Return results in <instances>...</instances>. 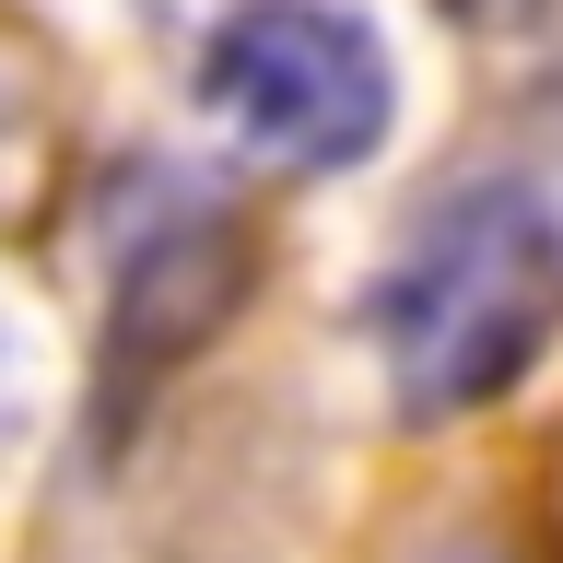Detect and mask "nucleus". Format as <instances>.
I'll return each instance as SVG.
<instances>
[{
  "mask_svg": "<svg viewBox=\"0 0 563 563\" xmlns=\"http://www.w3.org/2000/svg\"><path fill=\"white\" fill-rule=\"evenodd\" d=\"M399 422L493 411L563 341V211L540 188H457L364 294Z\"/></svg>",
  "mask_w": 563,
  "mask_h": 563,
  "instance_id": "nucleus-1",
  "label": "nucleus"
},
{
  "mask_svg": "<svg viewBox=\"0 0 563 563\" xmlns=\"http://www.w3.org/2000/svg\"><path fill=\"white\" fill-rule=\"evenodd\" d=\"M200 118L271 176H341L399 118V59L352 0H223L200 35Z\"/></svg>",
  "mask_w": 563,
  "mask_h": 563,
  "instance_id": "nucleus-2",
  "label": "nucleus"
},
{
  "mask_svg": "<svg viewBox=\"0 0 563 563\" xmlns=\"http://www.w3.org/2000/svg\"><path fill=\"white\" fill-rule=\"evenodd\" d=\"M246 282V246L223 211H188L176 200L153 235L118 246V294H106V317H118V387H153L188 341H211L223 329V306H235Z\"/></svg>",
  "mask_w": 563,
  "mask_h": 563,
  "instance_id": "nucleus-3",
  "label": "nucleus"
},
{
  "mask_svg": "<svg viewBox=\"0 0 563 563\" xmlns=\"http://www.w3.org/2000/svg\"><path fill=\"white\" fill-rule=\"evenodd\" d=\"M434 12H446V24H528L540 0H434Z\"/></svg>",
  "mask_w": 563,
  "mask_h": 563,
  "instance_id": "nucleus-4",
  "label": "nucleus"
}]
</instances>
